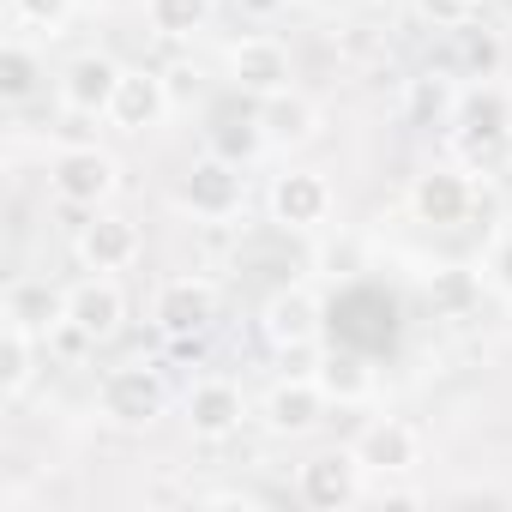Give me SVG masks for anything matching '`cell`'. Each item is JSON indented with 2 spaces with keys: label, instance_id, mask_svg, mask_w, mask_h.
Listing matches in <instances>:
<instances>
[{
  "label": "cell",
  "instance_id": "obj_18",
  "mask_svg": "<svg viewBox=\"0 0 512 512\" xmlns=\"http://www.w3.org/2000/svg\"><path fill=\"white\" fill-rule=\"evenodd\" d=\"M350 446H356V458H362L368 476H410L422 464V434L404 416H374Z\"/></svg>",
  "mask_w": 512,
  "mask_h": 512
},
{
  "label": "cell",
  "instance_id": "obj_26",
  "mask_svg": "<svg viewBox=\"0 0 512 512\" xmlns=\"http://www.w3.org/2000/svg\"><path fill=\"white\" fill-rule=\"evenodd\" d=\"M410 7H416V19L434 25V31H464V25L482 19V0H410Z\"/></svg>",
  "mask_w": 512,
  "mask_h": 512
},
{
  "label": "cell",
  "instance_id": "obj_25",
  "mask_svg": "<svg viewBox=\"0 0 512 512\" xmlns=\"http://www.w3.org/2000/svg\"><path fill=\"white\" fill-rule=\"evenodd\" d=\"M452 43H458V67H464V79H494V67H500V37L476 19V25H464V31H446Z\"/></svg>",
  "mask_w": 512,
  "mask_h": 512
},
{
  "label": "cell",
  "instance_id": "obj_29",
  "mask_svg": "<svg viewBox=\"0 0 512 512\" xmlns=\"http://www.w3.org/2000/svg\"><path fill=\"white\" fill-rule=\"evenodd\" d=\"M199 506H241V512H253L260 500H253V494H241V488H217V494H205Z\"/></svg>",
  "mask_w": 512,
  "mask_h": 512
},
{
  "label": "cell",
  "instance_id": "obj_9",
  "mask_svg": "<svg viewBox=\"0 0 512 512\" xmlns=\"http://www.w3.org/2000/svg\"><path fill=\"white\" fill-rule=\"evenodd\" d=\"M296 500L314 512H350L368 500V470L356 458V446H332L314 452L308 464H296Z\"/></svg>",
  "mask_w": 512,
  "mask_h": 512
},
{
  "label": "cell",
  "instance_id": "obj_24",
  "mask_svg": "<svg viewBox=\"0 0 512 512\" xmlns=\"http://www.w3.org/2000/svg\"><path fill=\"white\" fill-rule=\"evenodd\" d=\"M7 13L19 25V37H67L73 13H79V0H7Z\"/></svg>",
  "mask_w": 512,
  "mask_h": 512
},
{
  "label": "cell",
  "instance_id": "obj_21",
  "mask_svg": "<svg viewBox=\"0 0 512 512\" xmlns=\"http://www.w3.org/2000/svg\"><path fill=\"white\" fill-rule=\"evenodd\" d=\"M37 356L43 344L19 326H0V404H19L37 386Z\"/></svg>",
  "mask_w": 512,
  "mask_h": 512
},
{
  "label": "cell",
  "instance_id": "obj_13",
  "mask_svg": "<svg viewBox=\"0 0 512 512\" xmlns=\"http://www.w3.org/2000/svg\"><path fill=\"white\" fill-rule=\"evenodd\" d=\"M181 422H187L193 440L223 446V440H235V434L247 428V392H241L229 374H205V380H193V392L181 398Z\"/></svg>",
  "mask_w": 512,
  "mask_h": 512
},
{
  "label": "cell",
  "instance_id": "obj_17",
  "mask_svg": "<svg viewBox=\"0 0 512 512\" xmlns=\"http://www.w3.org/2000/svg\"><path fill=\"white\" fill-rule=\"evenodd\" d=\"M0 326H19L37 344L61 338L67 332V290L49 284V278H13L7 296H0Z\"/></svg>",
  "mask_w": 512,
  "mask_h": 512
},
{
  "label": "cell",
  "instance_id": "obj_1",
  "mask_svg": "<svg viewBox=\"0 0 512 512\" xmlns=\"http://www.w3.org/2000/svg\"><path fill=\"white\" fill-rule=\"evenodd\" d=\"M452 145L470 175L512 157V91L500 79H470L452 97Z\"/></svg>",
  "mask_w": 512,
  "mask_h": 512
},
{
  "label": "cell",
  "instance_id": "obj_22",
  "mask_svg": "<svg viewBox=\"0 0 512 512\" xmlns=\"http://www.w3.org/2000/svg\"><path fill=\"white\" fill-rule=\"evenodd\" d=\"M217 19V0H145V31L163 43H193Z\"/></svg>",
  "mask_w": 512,
  "mask_h": 512
},
{
  "label": "cell",
  "instance_id": "obj_14",
  "mask_svg": "<svg viewBox=\"0 0 512 512\" xmlns=\"http://www.w3.org/2000/svg\"><path fill=\"white\" fill-rule=\"evenodd\" d=\"M169 115H175L169 79H163L157 67H127V73H121V91H115V103H109V127L145 139V133H163Z\"/></svg>",
  "mask_w": 512,
  "mask_h": 512
},
{
  "label": "cell",
  "instance_id": "obj_6",
  "mask_svg": "<svg viewBox=\"0 0 512 512\" xmlns=\"http://www.w3.org/2000/svg\"><path fill=\"white\" fill-rule=\"evenodd\" d=\"M223 73L241 97L253 103H266V97H284L296 91V55L284 37H266V31H253V37H235L223 49Z\"/></svg>",
  "mask_w": 512,
  "mask_h": 512
},
{
  "label": "cell",
  "instance_id": "obj_10",
  "mask_svg": "<svg viewBox=\"0 0 512 512\" xmlns=\"http://www.w3.org/2000/svg\"><path fill=\"white\" fill-rule=\"evenodd\" d=\"M73 260H79V272H109V278H121V272H133L139 260H145V229L127 217V211H91V223H79V235H73Z\"/></svg>",
  "mask_w": 512,
  "mask_h": 512
},
{
  "label": "cell",
  "instance_id": "obj_7",
  "mask_svg": "<svg viewBox=\"0 0 512 512\" xmlns=\"http://www.w3.org/2000/svg\"><path fill=\"white\" fill-rule=\"evenodd\" d=\"M332 211H338V193L320 169H284L266 187V217L284 235H320L332 223Z\"/></svg>",
  "mask_w": 512,
  "mask_h": 512
},
{
  "label": "cell",
  "instance_id": "obj_3",
  "mask_svg": "<svg viewBox=\"0 0 512 512\" xmlns=\"http://www.w3.org/2000/svg\"><path fill=\"white\" fill-rule=\"evenodd\" d=\"M175 211H187L193 223H235L247 211V175L235 157L223 151H205L181 169L175 181Z\"/></svg>",
  "mask_w": 512,
  "mask_h": 512
},
{
  "label": "cell",
  "instance_id": "obj_28",
  "mask_svg": "<svg viewBox=\"0 0 512 512\" xmlns=\"http://www.w3.org/2000/svg\"><path fill=\"white\" fill-rule=\"evenodd\" d=\"M368 500H380V506H422L428 494L410 488V482H398V476H368Z\"/></svg>",
  "mask_w": 512,
  "mask_h": 512
},
{
  "label": "cell",
  "instance_id": "obj_12",
  "mask_svg": "<svg viewBox=\"0 0 512 512\" xmlns=\"http://www.w3.org/2000/svg\"><path fill=\"white\" fill-rule=\"evenodd\" d=\"M121 61L115 55H103V49H85V55H73L61 73H55V97H61V109L67 115H79V121H109V103H115V91H121Z\"/></svg>",
  "mask_w": 512,
  "mask_h": 512
},
{
  "label": "cell",
  "instance_id": "obj_8",
  "mask_svg": "<svg viewBox=\"0 0 512 512\" xmlns=\"http://www.w3.org/2000/svg\"><path fill=\"white\" fill-rule=\"evenodd\" d=\"M151 326H157L169 344H199V338L217 326V284L199 278V272L163 278L157 296H151Z\"/></svg>",
  "mask_w": 512,
  "mask_h": 512
},
{
  "label": "cell",
  "instance_id": "obj_15",
  "mask_svg": "<svg viewBox=\"0 0 512 512\" xmlns=\"http://www.w3.org/2000/svg\"><path fill=\"white\" fill-rule=\"evenodd\" d=\"M67 326H73L85 344L121 338V326H127V290H121V278L85 272L79 284H67Z\"/></svg>",
  "mask_w": 512,
  "mask_h": 512
},
{
  "label": "cell",
  "instance_id": "obj_23",
  "mask_svg": "<svg viewBox=\"0 0 512 512\" xmlns=\"http://www.w3.org/2000/svg\"><path fill=\"white\" fill-rule=\"evenodd\" d=\"M43 55H37V43H25V37H7V49H0V97L7 103H31L37 97V85H43Z\"/></svg>",
  "mask_w": 512,
  "mask_h": 512
},
{
  "label": "cell",
  "instance_id": "obj_19",
  "mask_svg": "<svg viewBox=\"0 0 512 512\" xmlns=\"http://www.w3.org/2000/svg\"><path fill=\"white\" fill-rule=\"evenodd\" d=\"M253 127H260V145H266V151H302V145H314V139H320L326 115H320V103H314V97L284 91V97H266V103H260Z\"/></svg>",
  "mask_w": 512,
  "mask_h": 512
},
{
  "label": "cell",
  "instance_id": "obj_2",
  "mask_svg": "<svg viewBox=\"0 0 512 512\" xmlns=\"http://www.w3.org/2000/svg\"><path fill=\"white\" fill-rule=\"evenodd\" d=\"M97 422L115 428V434H145L163 422L169 410V380L151 368V362H121L97 380Z\"/></svg>",
  "mask_w": 512,
  "mask_h": 512
},
{
  "label": "cell",
  "instance_id": "obj_16",
  "mask_svg": "<svg viewBox=\"0 0 512 512\" xmlns=\"http://www.w3.org/2000/svg\"><path fill=\"white\" fill-rule=\"evenodd\" d=\"M326 416H332V398L314 386V374L278 380V386L266 392V404H260V422H266L278 440H308V434L326 428Z\"/></svg>",
  "mask_w": 512,
  "mask_h": 512
},
{
  "label": "cell",
  "instance_id": "obj_4",
  "mask_svg": "<svg viewBox=\"0 0 512 512\" xmlns=\"http://www.w3.org/2000/svg\"><path fill=\"white\" fill-rule=\"evenodd\" d=\"M121 193V157L103 145H67L49 163V199L67 211H103Z\"/></svg>",
  "mask_w": 512,
  "mask_h": 512
},
{
  "label": "cell",
  "instance_id": "obj_11",
  "mask_svg": "<svg viewBox=\"0 0 512 512\" xmlns=\"http://www.w3.org/2000/svg\"><path fill=\"white\" fill-rule=\"evenodd\" d=\"M404 205H410V217L428 223V229H458V223L476 211V181H470L464 163H434V169L410 175Z\"/></svg>",
  "mask_w": 512,
  "mask_h": 512
},
{
  "label": "cell",
  "instance_id": "obj_30",
  "mask_svg": "<svg viewBox=\"0 0 512 512\" xmlns=\"http://www.w3.org/2000/svg\"><path fill=\"white\" fill-rule=\"evenodd\" d=\"M290 7H314V0H290Z\"/></svg>",
  "mask_w": 512,
  "mask_h": 512
},
{
  "label": "cell",
  "instance_id": "obj_5",
  "mask_svg": "<svg viewBox=\"0 0 512 512\" xmlns=\"http://www.w3.org/2000/svg\"><path fill=\"white\" fill-rule=\"evenodd\" d=\"M260 332L266 344L290 362V356H314L326 344V302L308 290V284H278L266 302H260Z\"/></svg>",
  "mask_w": 512,
  "mask_h": 512
},
{
  "label": "cell",
  "instance_id": "obj_27",
  "mask_svg": "<svg viewBox=\"0 0 512 512\" xmlns=\"http://www.w3.org/2000/svg\"><path fill=\"white\" fill-rule=\"evenodd\" d=\"M482 284H488L500 302H512V229H500V235L488 241V253H482Z\"/></svg>",
  "mask_w": 512,
  "mask_h": 512
},
{
  "label": "cell",
  "instance_id": "obj_20",
  "mask_svg": "<svg viewBox=\"0 0 512 512\" xmlns=\"http://www.w3.org/2000/svg\"><path fill=\"white\" fill-rule=\"evenodd\" d=\"M308 374H314V386L332 398V410H356V404H374V392H380L374 368H368L362 356H350V350H320Z\"/></svg>",
  "mask_w": 512,
  "mask_h": 512
}]
</instances>
